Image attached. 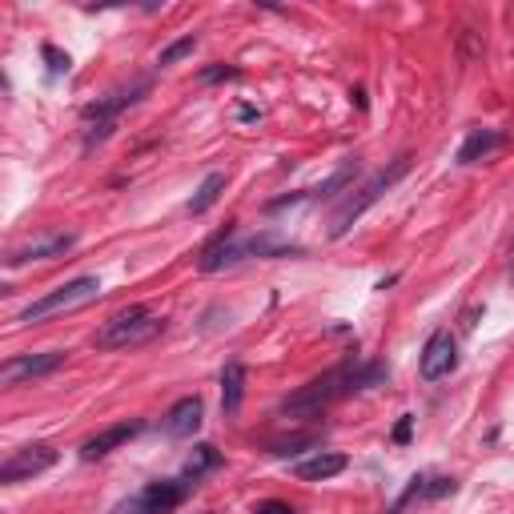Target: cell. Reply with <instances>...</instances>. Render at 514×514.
Returning a JSON list of instances; mask_svg holds the SVG:
<instances>
[{
  "mask_svg": "<svg viewBox=\"0 0 514 514\" xmlns=\"http://www.w3.org/2000/svg\"><path fill=\"white\" fill-rule=\"evenodd\" d=\"M253 514H298L290 502H278V498H266V502H257Z\"/></svg>",
  "mask_w": 514,
  "mask_h": 514,
  "instance_id": "obj_21",
  "label": "cell"
},
{
  "mask_svg": "<svg viewBox=\"0 0 514 514\" xmlns=\"http://www.w3.org/2000/svg\"><path fill=\"white\" fill-rule=\"evenodd\" d=\"M346 466H350L346 454H338V450H318L314 458H302V462L294 466V474H298L302 482H326V478L342 474Z\"/></svg>",
  "mask_w": 514,
  "mask_h": 514,
  "instance_id": "obj_13",
  "label": "cell"
},
{
  "mask_svg": "<svg viewBox=\"0 0 514 514\" xmlns=\"http://www.w3.org/2000/svg\"><path fill=\"white\" fill-rule=\"evenodd\" d=\"M53 462H57V450H53L49 442L21 446V450H13V454L5 458V466H0V482H5V486H17V482H25V478L45 474Z\"/></svg>",
  "mask_w": 514,
  "mask_h": 514,
  "instance_id": "obj_7",
  "label": "cell"
},
{
  "mask_svg": "<svg viewBox=\"0 0 514 514\" xmlns=\"http://www.w3.org/2000/svg\"><path fill=\"white\" fill-rule=\"evenodd\" d=\"M406 169H410V161L406 157H398L390 169H382V173H374L358 193L350 189V197H346V205L334 213V221H330V237H346L350 229H354V221H362V213L382 197V193H390L394 189V181L398 177H406Z\"/></svg>",
  "mask_w": 514,
  "mask_h": 514,
  "instance_id": "obj_4",
  "label": "cell"
},
{
  "mask_svg": "<svg viewBox=\"0 0 514 514\" xmlns=\"http://www.w3.org/2000/svg\"><path fill=\"white\" fill-rule=\"evenodd\" d=\"M221 466V454H217V446H193V454L185 458V478L197 486V478H205L209 470H217Z\"/></svg>",
  "mask_w": 514,
  "mask_h": 514,
  "instance_id": "obj_18",
  "label": "cell"
},
{
  "mask_svg": "<svg viewBox=\"0 0 514 514\" xmlns=\"http://www.w3.org/2000/svg\"><path fill=\"white\" fill-rule=\"evenodd\" d=\"M454 490H458L454 478H430V474H422V478L410 482V490L402 494V502H410V498H442V494H454Z\"/></svg>",
  "mask_w": 514,
  "mask_h": 514,
  "instance_id": "obj_19",
  "label": "cell"
},
{
  "mask_svg": "<svg viewBox=\"0 0 514 514\" xmlns=\"http://www.w3.org/2000/svg\"><path fill=\"white\" fill-rule=\"evenodd\" d=\"M73 245H77V233H41V237H33V241H25V245H17V249L9 253V266L17 270V266H29V262L65 257Z\"/></svg>",
  "mask_w": 514,
  "mask_h": 514,
  "instance_id": "obj_9",
  "label": "cell"
},
{
  "mask_svg": "<svg viewBox=\"0 0 514 514\" xmlns=\"http://www.w3.org/2000/svg\"><path fill=\"white\" fill-rule=\"evenodd\" d=\"M193 490L189 478H161V482H149L141 486L137 494H129L125 502L113 506V514H169L173 506L185 502V494Z\"/></svg>",
  "mask_w": 514,
  "mask_h": 514,
  "instance_id": "obj_5",
  "label": "cell"
},
{
  "mask_svg": "<svg viewBox=\"0 0 514 514\" xmlns=\"http://www.w3.org/2000/svg\"><path fill=\"white\" fill-rule=\"evenodd\" d=\"M382 378H386V370H382V366H370V370L338 366V370H330V374L314 378L310 386H302L298 394H290V398L282 402V410H278V414L298 418V422L318 418L330 402H338V398H346V394H354V390H362V386H370V382H382Z\"/></svg>",
  "mask_w": 514,
  "mask_h": 514,
  "instance_id": "obj_1",
  "label": "cell"
},
{
  "mask_svg": "<svg viewBox=\"0 0 514 514\" xmlns=\"http://www.w3.org/2000/svg\"><path fill=\"white\" fill-rule=\"evenodd\" d=\"M410 426H414V418H402L398 430H394V442H406V438H410Z\"/></svg>",
  "mask_w": 514,
  "mask_h": 514,
  "instance_id": "obj_24",
  "label": "cell"
},
{
  "mask_svg": "<svg viewBox=\"0 0 514 514\" xmlns=\"http://www.w3.org/2000/svg\"><path fill=\"white\" fill-rule=\"evenodd\" d=\"M141 434V422H121V426H109V430H101L97 438H89L85 446H81V458L85 462H97V458H109L117 446H125L129 438H137Z\"/></svg>",
  "mask_w": 514,
  "mask_h": 514,
  "instance_id": "obj_12",
  "label": "cell"
},
{
  "mask_svg": "<svg viewBox=\"0 0 514 514\" xmlns=\"http://www.w3.org/2000/svg\"><path fill=\"white\" fill-rule=\"evenodd\" d=\"M65 366V350H45V354H21V358H9L0 366V382L9 390L25 386V382H41L49 374H57Z\"/></svg>",
  "mask_w": 514,
  "mask_h": 514,
  "instance_id": "obj_6",
  "label": "cell"
},
{
  "mask_svg": "<svg viewBox=\"0 0 514 514\" xmlns=\"http://www.w3.org/2000/svg\"><path fill=\"white\" fill-rule=\"evenodd\" d=\"M354 177H358V157H354V161H346L342 169H334V173H330V177H326L318 189H306V201H322V197H334V193H338V189H346Z\"/></svg>",
  "mask_w": 514,
  "mask_h": 514,
  "instance_id": "obj_17",
  "label": "cell"
},
{
  "mask_svg": "<svg viewBox=\"0 0 514 514\" xmlns=\"http://www.w3.org/2000/svg\"><path fill=\"white\" fill-rule=\"evenodd\" d=\"M97 298H101V278H73V282H65V286L49 290L45 298H37L33 306H25L17 322L37 326V322H49V318H57V314H73V310H81V306H89V302H97Z\"/></svg>",
  "mask_w": 514,
  "mask_h": 514,
  "instance_id": "obj_3",
  "label": "cell"
},
{
  "mask_svg": "<svg viewBox=\"0 0 514 514\" xmlns=\"http://www.w3.org/2000/svg\"><path fill=\"white\" fill-rule=\"evenodd\" d=\"M45 57L53 61V73H69V57H61L57 49H45Z\"/></svg>",
  "mask_w": 514,
  "mask_h": 514,
  "instance_id": "obj_22",
  "label": "cell"
},
{
  "mask_svg": "<svg viewBox=\"0 0 514 514\" xmlns=\"http://www.w3.org/2000/svg\"><path fill=\"white\" fill-rule=\"evenodd\" d=\"M221 193H225V173H209V177H205V181L197 185V193L189 197V205H185V209H189V213L197 217V213H205V209H213Z\"/></svg>",
  "mask_w": 514,
  "mask_h": 514,
  "instance_id": "obj_16",
  "label": "cell"
},
{
  "mask_svg": "<svg viewBox=\"0 0 514 514\" xmlns=\"http://www.w3.org/2000/svg\"><path fill=\"white\" fill-rule=\"evenodd\" d=\"M237 77V69H209V73H201V81H233Z\"/></svg>",
  "mask_w": 514,
  "mask_h": 514,
  "instance_id": "obj_23",
  "label": "cell"
},
{
  "mask_svg": "<svg viewBox=\"0 0 514 514\" xmlns=\"http://www.w3.org/2000/svg\"><path fill=\"white\" fill-rule=\"evenodd\" d=\"M165 330V322L145 310V306H129L121 314H113L101 330H97V350H137V346H149L157 334Z\"/></svg>",
  "mask_w": 514,
  "mask_h": 514,
  "instance_id": "obj_2",
  "label": "cell"
},
{
  "mask_svg": "<svg viewBox=\"0 0 514 514\" xmlns=\"http://www.w3.org/2000/svg\"><path fill=\"white\" fill-rule=\"evenodd\" d=\"M201 418H205V402H201L197 394H189V398H181V402L165 414L161 430H165L169 438H193V434L201 430Z\"/></svg>",
  "mask_w": 514,
  "mask_h": 514,
  "instance_id": "obj_11",
  "label": "cell"
},
{
  "mask_svg": "<svg viewBox=\"0 0 514 514\" xmlns=\"http://www.w3.org/2000/svg\"><path fill=\"white\" fill-rule=\"evenodd\" d=\"M241 402H245V366L225 362V370H221V410H225V418H237Z\"/></svg>",
  "mask_w": 514,
  "mask_h": 514,
  "instance_id": "obj_15",
  "label": "cell"
},
{
  "mask_svg": "<svg viewBox=\"0 0 514 514\" xmlns=\"http://www.w3.org/2000/svg\"><path fill=\"white\" fill-rule=\"evenodd\" d=\"M454 366H458V342H454V334H450V330H438V334L426 342L418 370H422V378H426V382H438V378H446Z\"/></svg>",
  "mask_w": 514,
  "mask_h": 514,
  "instance_id": "obj_10",
  "label": "cell"
},
{
  "mask_svg": "<svg viewBox=\"0 0 514 514\" xmlns=\"http://www.w3.org/2000/svg\"><path fill=\"white\" fill-rule=\"evenodd\" d=\"M145 89H149V85L141 81V85H133V89H125V93H113V97H105V101H97V105H89V109H85V121H89V125H97V129H89V137H85V149H93L97 141H105V137H109V129H113V117H117L121 109H129V105H137Z\"/></svg>",
  "mask_w": 514,
  "mask_h": 514,
  "instance_id": "obj_8",
  "label": "cell"
},
{
  "mask_svg": "<svg viewBox=\"0 0 514 514\" xmlns=\"http://www.w3.org/2000/svg\"><path fill=\"white\" fill-rule=\"evenodd\" d=\"M502 133L498 129H470V137L462 141L458 149V165H474V161H486L494 149H502Z\"/></svg>",
  "mask_w": 514,
  "mask_h": 514,
  "instance_id": "obj_14",
  "label": "cell"
},
{
  "mask_svg": "<svg viewBox=\"0 0 514 514\" xmlns=\"http://www.w3.org/2000/svg\"><path fill=\"white\" fill-rule=\"evenodd\" d=\"M193 45H197L193 37H181V41H173L169 49H161V57H157V65H177L181 57H189V53H193Z\"/></svg>",
  "mask_w": 514,
  "mask_h": 514,
  "instance_id": "obj_20",
  "label": "cell"
}]
</instances>
